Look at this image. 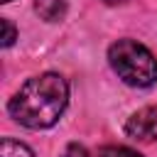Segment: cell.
Returning <instances> with one entry per match:
<instances>
[{"label":"cell","instance_id":"6da1fadb","mask_svg":"<svg viewBox=\"0 0 157 157\" xmlns=\"http://www.w3.org/2000/svg\"><path fill=\"white\" fill-rule=\"evenodd\" d=\"M69 103V83L64 76L54 71H44L39 76L27 78L20 91L10 98L7 110L12 120L29 130H42L54 125Z\"/></svg>","mask_w":157,"mask_h":157},{"label":"cell","instance_id":"7a4b0ae2","mask_svg":"<svg viewBox=\"0 0 157 157\" xmlns=\"http://www.w3.org/2000/svg\"><path fill=\"white\" fill-rule=\"evenodd\" d=\"M108 61L113 71L135 88H147L157 81V59L155 54L135 42V39H118L108 49Z\"/></svg>","mask_w":157,"mask_h":157},{"label":"cell","instance_id":"3957f363","mask_svg":"<svg viewBox=\"0 0 157 157\" xmlns=\"http://www.w3.org/2000/svg\"><path fill=\"white\" fill-rule=\"evenodd\" d=\"M125 132H128V137H132L137 142H155L157 140V108L145 105V108L135 110L125 123Z\"/></svg>","mask_w":157,"mask_h":157},{"label":"cell","instance_id":"277c9868","mask_svg":"<svg viewBox=\"0 0 157 157\" xmlns=\"http://www.w3.org/2000/svg\"><path fill=\"white\" fill-rule=\"evenodd\" d=\"M34 10L47 22H59L66 15V0H34Z\"/></svg>","mask_w":157,"mask_h":157},{"label":"cell","instance_id":"5b68a950","mask_svg":"<svg viewBox=\"0 0 157 157\" xmlns=\"http://www.w3.org/2000/svg\"><path fill=\"white\" fill-rule=\"evenodd\" d=\"M0 157H34V152L20 140L2 137L0 140Z\"/></svg>","mask_w":157,"mask_h":157},{"label":"cell","instance_id":"8992f818","mask_svg":"<svg viewBox=\"0 0 157 157\" xmlns=\"http://www.w3.org/2000/svg\"><path fill=\"white\" fill-rule=\"evenodd\" d=\"M98 157H142V155L130 147H123V145H108V147H101Z\"/></svg>","mask_w":157,"mask_h":157},{"label":"cell","instance_id":"52a82bcc","mask_svg":"<svg viewBox=\"0 0 157 157\" xmlns=\"http://www.w3.org/2000/svg\"><path fill=\"white\" fill-rule=\"evenodd\" d=\"M0 27H2V37H0L2 42H0V44H2V47H12V42L17 39V29H15V25H12L10 20H0Z\"/></svg>","mask_w":157,"mask_h":157},{"label":"cell","instance_id":"ba28073f","mask_svg":"<svg viewBox=\"0 0 157 157\" xmlns=\"http://www.w3.org/2000/svg\"><path fill=\"white\" fill-rule=\"evenodd\" d=\"M61 157H91V155H88V150H86L83 145H78V142H69L66 150L61 152Z\"/></svg>","mask_w":157,"mask_h":157},{"label":"cell","instance_id":"9c48e42d","mask_svg":"<svg viewBox=\"0 0 157 157\" xmlns=\"http://www.w3.org/2000/svg\"><path fill=\"white\" fill-rule=\"evenodd\" d=\"M108 2H118V0H108Z\"/></svg>","mask_w":157,"mask_h":157},{"label":"cell","instance_id":"30bf717a","mask_svg":"<svg viewBox=\"0 0 157 157\" xmlns=\"http://www.w3.org/2000/svg\"><path fill=\"white\" fill-rule=\"evenodd\" d=\"M2 2H10V0H2Z\"/></svg>","mask_w":157,"mask_h":157}]
</instances>
